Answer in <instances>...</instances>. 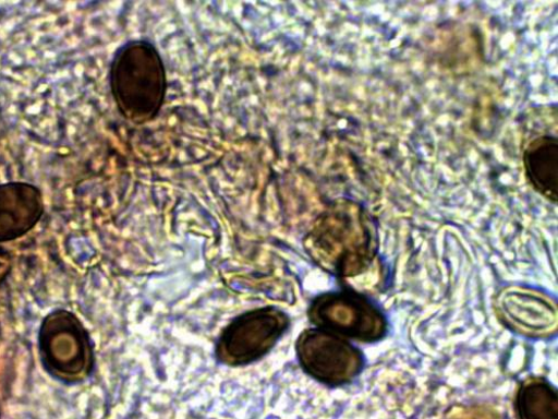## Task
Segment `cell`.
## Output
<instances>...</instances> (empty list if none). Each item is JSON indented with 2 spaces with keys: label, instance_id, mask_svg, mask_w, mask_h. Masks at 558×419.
Here are the masks:
<instances>
[{
  "label": "cell",
  "instance_id": "cell-1",
  "mask_svg": "<svg viewBox=\"0 0 558 419\" xmlns=\"http://www.w3.org/2000/svg\"><path fill=\"white\" fill-rule=\"evenodd\" d=\"M306 244L316 262L342 278L354 279L381 266L376 218L352 200H338L325 211Z\"/></svg>",
  "mask_w": 558,
  "mask_h": 419
},
{
  "label": "cell",
  "instance_id": "cell-2",
  "mask_svg": "<svg viewBox=\"0 0 558 419\" xmlns=\"http://www.w3.org/2000/svg\"><path fill=\"white\" fill-rule=\"evenodd\" d=\"M109 87L119 113L144 124L154 120L166 101L168 77L156 46L147 39H132L116 51L109 69Z\"/></svg>",
  "mask_w": 558,
  "mask_h": 419
},
{
  "label": "cell",
  "instance_id": "cell-3",
  "mask_svg": "<svg viewBox=\"0 0 558 419\" xmlns=\"http://www.w3.org/2000/svg\"><path fill=\"white\" fill-rule=\"evenodd\" d=\"M37 348L44 370L61 384H81L96 368L90 336L82 321L69 310L57 309L43 319Z\"/></svg>",
  "mask_w": 558,
  "mask_h": 419
},
{
  "label": "cell",
  "instance_id": "cell-4",
  "mask_svg": "<svg viewBox=\"0 0 558 419\" xmlns=\"http://www.w3.org/2000/svg\"><path fill=\"white\" fill-rule=\"evenodd\" d=\"M310 316L322 331L360 343H376L388 332L383 311L355 291L332 292L318 297Z\"/></svg>",
  "mask_w": 558,
  "mask_h": 419
},
{
  "label": "cell",
  "instance_id": "cell-5",
  "mask_svg": "<svg viewBox=\"0 0 558 419\" xmlns=\"http://www.w3.org/2000/svg\"><path fill=\"white\" fill-rule=\"evenodd\" d=\"M298 352L307 374L328 386L350 384L364 367V357L356 347L322 330L305 332L298 343Z\"/></svg>",
  "mask_w": 558,
  "mask_h": 419
},
{
  "label": "cell",
  "instance_id": "cell-6",
  "mask_svg": "<svg viewBox=\"0 0 558 419\" xmlns=\"http://www.w3.org/2000/svg\"><path fill=\"white\" fill-rule=\"evenodd\" d=\"M494 309L509 331L525 338L547 339L557 333V303L542 291L519 286L502 288L495 297Z\"/></svg>",
  "mask_w": 558,
  "mask_h": 419
},
{
  "label": "cell",
  "instance_id": "cell-7",
  "mask_svg": "<svg viewBox=\"0 0 558 419\" xmlns=\"http://www.w3.org/2000/svg\"><path fill=\"white\" fill-rule=\"evenodd\" d=\"M288 325L284 314L262 309L232 322L221 336L218 354L222 361L243 364L265 355Z\"/></svg>",
  "mask_w": 558,
  "mask_h": 419
},
{
  "label": "cell",
  "instance_id": "cell-8",
  "mask_svg": "<svg viewBox=\"0 0 558 419\" xmlns=\"http://www.w3.org/2000/svg\"><path fill=\"white\" fill-rule=\"evenodd\" d=\"M45 214V201L38 185L27 181L0 183V244L28 235Z\"/></svg>",
  "mask_w": 558,
  "mask_h": 419
},
{
  "label": "cell",
  "instance_id": "cell-9",
  "mask_svg": "<svg viewBox=\"0 0 558 419\" xmlns=\"http://www.w3.org/2000/svg\"><path fill=\"white\" fill-rule=\"evenodd\" d=\"M525 176L531 188L541 196L558 201V142L557 136L542 134L530 140L523 152Z\"/></svg>",
  "mask_w": 558,
  "mask_h": 419
},
{
  "label": "cell",
  "instance_id": "cell-10",
  "mask_svg": "<svg viewBox=\"0 0 558 419\" xmlns=\"http://www.w3.org/2000/svg\"><path fill=\"white\" fill-rule=\"evenodd\" d=\"M518 419H558L556 388L542 378H530L519 387L515 397Z\"/></svg>",
  "mask_w": 558,
  "mask_h": 419
}]
</instances>
